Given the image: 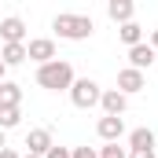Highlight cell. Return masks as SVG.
<instances>
[{"mask_svg":"<svg viewBox=\"0 0 158 158\" xmlns=\"http://www.w3.org/2000/svg\"><path fill=\"white\" fill-rule=\"evenodd\" d=\"M37 85L48 88V92H70L74 85V66L66 59H48L37 66Z\"/></svg>","mask_w":158,"mask_h":158,"instance_id":"obj_1","label":"cell"},{"mask_svg":"<svg viewBox=\"0 0 158 158\" xmlns=\"http://www.w3.org/2000/svg\"><path fill=\"white\" fill-rule=\"evenodd\" d=\"M52 30H55L63 40H88L92 33H96V22H92L88 15L63 11V15H55V19H52Z\"/></svg>","mask_w":158,"mask_h":158,"instance_id":"obj_2","label":"cell"},{"mask_svg":"<svg viewBox=\"0 0 158 158\" xmlns=\"http://www.w3.org/2000/svg\"><path fill=\"white\" fill-rule=\"evenodd\" d=\"M99 96H103V88H99L92 77H74V85H70V103H74L77 110L99 107Z\"/></svg>","mask_w":158,"mask_h":158,"instance_id":"obj_3","label":"cell"},{"mask_svg":"<svg viewBox=\"0 0 158 158\" xmlns=\"http://www.w3.org/2000/svg\"><path fill=\"white\" fill-rule=\"evenodd\" d=\"M96 132H99L103 143H114V140L125 136V118L121 114H103V118L96 121Z\"/></svg>","mask_w":158,"mask_h":158,"instance_id":"obj_4","label":"cell"},{"mask_svg":"<svg viewBox=\"0 0 158 158\" xmlns=\"http://www.w3.org/2000/svg\"><path fill=\"white\" fill-rule=\"evenodd\" d=\"M118 88L125 92V96H136V92L147 88V74L136 70V66H125V70H118Z\"/></svg>","mask_w":158,"mask_h":158,"instance_id":"obj_5","label":"cell"},{"mask_svg":"<svg viewBox=\"0 0 158 158\" xmlns=\"http://www.w3.org/2000/svg\"><path fill=\"white\" fill-rule=\"evenodd\" d=\"M26 59H33V63H48V59H55V40L52 37H33L26 40Z\"/></svg>","mask_w":158,"mask_h":158,"instance_id":"obj_6","label":"cell"},{"mask_svg":"<svg viewBox=\"0 0 158 158\" xmlns=\"http://www.w3.org/2000/svg\"><path fill=\"white\" fill-rule=\"evenodd\" d=\"M155 63H158V52L147 44V40H140V44L129 48V66H136V70H151Z\"/></svg>","mask_w":158,"mask_h":158,"instance_id":"obj_7","label":"cell"},{"mask_svg":"<svg viewBox=\"0 0 158 158\" xmlns=\"http://www.w3.org/2000/svg\"><path fill=\"white\" fill-rule=\"evenodd\" d=\"M99 107H103V114H125V110H129V96H125L121 88H103Z\"/></svg>","mask_w":158,"mask_h":158,"instance_id":"obj_8","label":"cell"},{"mask_svg":"<svg viewBox=\"0 0 158 158\" xmlns=\"http://www.w3.org/2000/svg\"><path fill=\"white\" fill-rule=\"evenodd\" d=\"M7 40H26V22L19 15L0 19V44H7Z\"/></svg>","mask_w":158,"mask_h":158,"instance_id":"obj_9","label":"cell"},{"mask_svg":"<svg viewBox=\"0 0 158 158\" xmlns=\"http://www.w3.org/2000/svg\"><path fill=\"white\" fill-rule=\"evenodd\" d=\"M0 59H4V66L26 63V40H7V44H0Z\"/></svg>","mask_w":158,"mask_h":158,"instance_id":"obj_10","label":"cell"},{"mask_svg":"<svg viewBox=\"0 0 158 158\" xmlns=\"http://www.w3.org/2000/svg\"><path fill=\"white\" fill-rule=\"evenodd\" d=\"M107 15H110V22H129L132 15H136V4L132 0H107Z\"/></svg>","mask_w":158,"mask_h":158,"instance_id":"obj_11","label":"cell"},{"mask_svg":"<svg viewBox=\"0 0 158 158\" xmlns=\"http://www.w3.org/2000/svg\"><path fill=\"white\" fill-rule=\"evenodd\" d=\"M26 147H30V155H44V151L52 147V132H48V129H30Z\"/></svg>","mask_w":158,"mask_h":158,"instance_id":"obj_12","label":"cell"},{"mask_svg":"<svg viewBox=\"0 0 158 158\" xmlns=\"http://www.w3.org/2000/svg\"><path fill=\"white\" fill-rule=\"evenodd\" d=\"M118 37H121L125 48H132V44H140V40H143V26H140L136 19H129V22H121V26H118Z\"/></svg>","mask_w":158,"mask_h":158,"instance_id":"obj_13","label":"cell"},{"mask_svg":"<svg viewBox=\"0 0 158 158\" xmlns=\"http://www.w3.org/2000/svg\"><path fill=\"white\" fill-rule=\"evenodd\" d=\"M22 103V88L15 81H0V107H19Z\"/></svg>","mask_w":158,"mask_h":158,"instance_id":"obj_14","label":"cell"},{"mask_svg":"<svg viewBox=\"0 0 158 158\" xmlns=\"http://www.w3.org/2000/svg\"><path fill=\"white\" fill-rule=\"evenodd\" d=\"M129 147H155V132L151 129H132L129 132Z\"/></svg>","mask_w":158,"mask_h":158,"instance_id":"obj_15","label":"cell"},{"mask_svg":"<svg viewBox=\"0 0 158 158\" xmlns=\"http://www.w3.org/2000/svg\"><path fill=\"white\" fill-rule=\"evenodd\" d=\"M19 121H22V110H19V107H0V129H4V132L15 129Z\"/></svg>","mask_w":158,"mask_h":158,"instance_id":"obj_16","label":"cell"},{"mask_svg":"<svg viewBox=\"0 0 158 158\" xmlns=\"http://www.w3.org/2000/svg\"><path fill=\"white\" fill-rule=\"evenodd\" d=\"M99 158H129V151L118 147V140H114V143H103L99 147Z\"/></svg>","mask_w":158,"mask_h":158,"instance_id":"obj_17","label":"cell"},{"mask_svg":"<svg viewBox=\"0 0 158 158\" xmlns=\"http://www.w3.org/2000/svg\"><path fill=\"white\" fill-rule=\"evenodd\" d=\"M129 158H158L155 147H129Z\"/></svg>","mask_w":158,"mask_h":158,"instance_id":"obj_18","label":"cell"},{"mask_svg":"<svg viewBox=\"0 0 158 158\" xmlns=\"http://www.w3.org/2000/svg\"><path fill=\"white\" fill-rule=\"evenodd\" d=\"M70 158H99V151H92V147H70Z\"/></svg>","mask_w":158,"mask_h":158,"instance_id":"obj_19","label":"cell"},{"mask_svg":"<svg viewBox=\"0 0 158 158\" xmlns=\"http://www.w3.org/2000/svg\"><path fill=\"white\" fill-rule=\"evenodd\" d=\"M44 158H70V147H55V143H52V147L44 151Z\"/></svg>","mask_w":158,"mask_h":158,"instance_id":"obj_20","label":"cell"},{"mask_svg":"<svg viewBox=\"0 0 158 158\" xmlns=\"http://www.w3.org/2000/svg\"><path fill=\"white\" fill-rule=\"evenodd\" d=\"M0 158H22V155H19V151H11V147H4V151H0Z\"/></svg>","mask_w":158,"mask_h":158,"instance_id":"obj_21","label":"cell"},{"mask_svg":"<svg viewBox=\"0 0 158 158\" xmlns=\"http://www.w3.org/2000/svg\"><path fill=\"white\" fill-rule=\"evenodd\" d=\"M147 44H151V48L158 52V30H151V40H147Z\"/></svg>","mask_w":158,"mask_h":158,"instance_id":"obj_22","label":"cell"},{"mask_svg":"<svg viewBox=\"0 0 158 158\" xmlns=\"http://www.w3.org/2000/svg\"><path fill=\"white\" fill-rule=\"evenodd\" d=\"M4 147H7V143H4V129H0V151H4Z\"/></svg>","mask_w":158,"mask_h":158,"instance_id":"obj_23","label":"cell"},{"mask_svg":"<svg viewBox=\"0 0 158 158\" xmlns=\"http://www.w3.org/2000/svg\"><path fill=\"white\" fill-rule=\"evenodd\" d=\"M4 70H7V66H4V59H0V81H4Z\"/></svg>","mask_w":158,"mask_h":158,"instance_id":"obj_24","label":"cell"},{"mask_svg":"<svg viewBox=\"0 0 158 158\" xmlns=\"http://www.w3.org/2000/svg\"><path fill=\"white\" fill-rule=\"evenodd\" d=\"M22 158H44V155H30V151H26V155H22Z\"/></svg>","mask_w":158,"mask_h":158,"instance_id":"obj_25","label":"cell"}]
</instances>
